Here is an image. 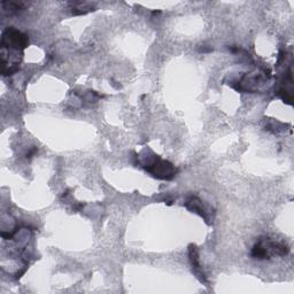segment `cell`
<instances>
[{
  "mask_svg": "<svg viewBox=\"0 0 294 294\" xmlns=\"http://www.w3.org/2000/svg\"><path fill=\"white\" fill-rule=\"evenodd\" d=\"M36 152H37V148H36V147H35V148H34V150H32L31 152H29V153H28V154H27V159H31V158H32V155H34Z\"/></svg>",
  "mask_w": 294,
  "mask_h": 294,
  "instance_id": "ba28073f",
  "label": "cell"
},
{
  "mask_svg": "<svg viewBox=\"0 0 294 294\" xmlns=\"http://www.w3.org/2000/svg\"><path fill=\"white\" fill-rule=\"evenodd\" d=\"M69 5L71 6V11L74 15H82V14H86L87 12L94 11L93 5L90 3L77 2V3H70Z\"/></svg>",
  "mask_w": 294,
  "mask_h": 294,
  "instance_id": "8992f818",
  "label": "cell"
},
{
  "mask_svg": "<svg viewBox=\"0 0 294 294\" xmlns=\"http://www.w3.org/2000/svg\"><path fill=\"white\" fill-rule=\"evenodd\" d=\"M146 170L152 174L155 178L159 179H171L176 175V168L168 161L161 160L158 156H154V160L151 163L146 164Z\"/></svg>",
  "mask_w": 294,
  "mask_h": 294,
  "instance_id": "3957f363",
  "label": "cell"
},
{
  "mask_svg": "<svg viewBox=\"0 0 294 294\" xmlns=\"http://www.w3.org/2000/svg\"><path fill=\"white\" fill-rule=\"evenodd\" d=\"M3 7L5 11H8L11 14L13 13H19V12H21L23 8H24V3H18V2H4L3 4Z\"/></svg>",
  "mask_w": 294,
  "mask_h": 294,
  "instance_id": "52a82bcc",
  "label": "cell"
},
{
  "mask_svg": "<svg viewBox=\"0 0 294 294\" xmlns=\"http://www.w3.org/2000/svg\"><path fill=\"white\" fill-rule=\"evenodd\" d=\"M288 247L284 243H276L269 239H261L254 245L251 255L256 260H268L272 255L284 256L288 253Z\"/></svg>",
  "mask_w": 294,
  "mask_h": 294,
  "instance_id": "6da1fadb",
  "label": "cell"
},
{
  "mask_svg": "<svg viewBox=\"0 0 294 294\" xmlns=\"http://www.w3.org/2000/svg\"><path fill=\"white\" fill-rule=\"evenodd\" d=\"M185 206H186L187 209H190L191 212L197 213V214H199L201 217H204V219L206 220V222L209 221L208 215L211 214V212H207L206 207L204 206L203 201L199 198H197V197H190V198H187L186 203H185Z\"/></svg>",
  "mask_w": 294,
  "mask_h": 294,
  "instance_id": "277c9868",
  "label": "cell"
},
{
  "mask_svg": "<svg viewBox=\"0 0 294 294\" xmlns=\"http://www.w3.org/2000/svg\"><path fill=\"white\" fill-rule=\"evenodd\" d=\"M188 256H190L193 272L195 273L197 277H198V278L200 279L201 283H207L206 276H205V273L203 272V270H201L199 254H198V251H197V247L194 246V245H190V249H188Z\"/></svg>",
  "mask_w": 294,
  "mask_h": 294,
  "instance_id": "5b68a950",
  "label": "cell"
},
{
  "mask_svg": "<svg viewBox=\"0 0 294 294\" xmlns=\"http://www.w3.org/2000/svg\"><path fill=\"white\" fill-rule=\"evenodd\" d=\"M29 44L28 36L23 32L16 30L15 28L11 27L3 32L2 46L3 50H24Z\"/></svg>",
  "mask_w": 294,
  "mask_h": 294,
  "instance_id": "7a4b0ae2",
  "label": "cell"
}]
</instances>
